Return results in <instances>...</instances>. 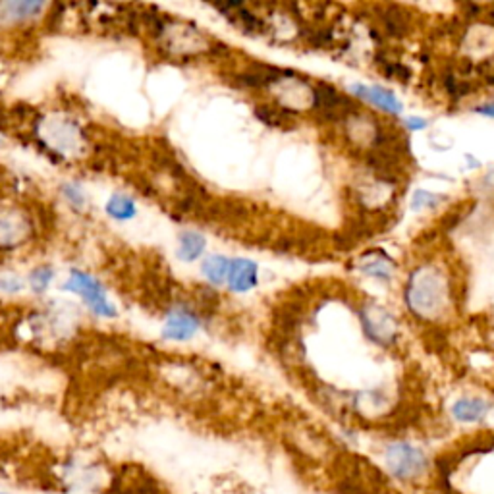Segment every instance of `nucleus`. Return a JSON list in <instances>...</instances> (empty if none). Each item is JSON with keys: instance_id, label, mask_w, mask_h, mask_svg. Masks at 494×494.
I'll return each instance as SVG.
<instances>
[{"instance_id": "f257e3e1", "label": "nucleus", "mask_w": 494, "mask_h": 494, "mask_svg": "<svg viewBox=\"0 0 494 494\" xmlns=\"http://www.w3.org/2000/svg\"><path fill=\"white\" fill-rule=\"evenodd\" d=\"M450 288L435 265H423L412 273L406 286L408 309L419 319H439L446 311Z\"/></svg>"}, {"instance_id": "f03ea898", "label": "nucleus", "mask_w": 494, "mask_h": 494, "mask_svg": "<svg viewBox=\"0 0 494 494\" xmlns=\"http://www.w3.org/2000/svg\"><path fill=\"white\" fill-rule=\"evenodd\" d=\"M384 470L396 483L417 485L431 471V458L410 441L388 442L383 452Z\"/></svg>"}, {"instance_id": "7ed1b4c3", "label": "nucleus", "mask_w": 494, "mask_h": 494, "mask_svg": "<svg viewBox=\"0 0 494 494\" xmlns=\"http://www.w3.org/2000/svg\"><path fill=\"white\" fill-rule=\"evenodd\" d=\"M63 290L78 295L95 317L101 319L118 317V307L109 299L107 288H104L102 282L92 273L73 268V271H70L66 282L63 284Z\"/></svg>"}, {"instance_id": "20e7f679", "label": "nucleus", "mask_w": 494, "mask_h": 494, "mask_svg": "<svg viewBox=\"0 0 494 494\" xmlns=\"http://www.w3.org/2000/svg\"><path fill=\"white\" fill-rule=\"evenodd\" d=\"M315 118L324 124H340L359 112V109L350 99V95H342L331 83L319 82L311 92V107Z\"/></svg>"}, {"instance_id": "39448f33", "label": "nucleus", "mask_w": 494, "mask_h": 494, "mask_svg": "<svg viewBox=\"0 0 494 494\" xmlns=\"http://www.w3.org/2000/svg\"><path fill=\"white\" fill-rule=\"evenodd\" d=\"M294 76H295V72H292V70H282L276 66L256 63V64L247 66V70L237 73V85L247 87V89H266V87H275L278 83H284Z\"/></svg>"}, {"instance_id": "423d86ee", "label": "nucleus", "mask_w": 494, "mask_h": 494, "mask_svg": "<svg viewBox=\"0 0 494 494\" xmlns=\"http://www.w3.org/2000/svg\"><path fill=\"white\" fill-rule=\"evenodd\" d=\"M365 334L381 346H391L396 340V321L383 307H365L362 311Z\"/></svg>"}, {"instance_id": "0eeeda50", "label": "nucleus", "mask_w": 494, "mask_h": 494, "mask_svg": "<svg viewBox=\"0 0 494 494\" xmlns=\"http://www.w3.org/2000/svg\"><path fill=\"white\" fill-rule=\"evenodd\" d=\"M199 317L188 307L170 309L167 321L162 326V338L169 342H186L199 331Z\"/></svg>"}, {"instance_id": "6e6552de", "label": "nucleus", "mask_w": 494, "mask_h": 494, "mask_svg": "<svg viewBox=\"0 0 494 494\" xmlns=\"http://www.w3.org/2000/svg\"><path fill=\"white\" fill-rule=\"evenodd\" d=\"M47 10V5L37 0H12V3H0V25H18L39 18Z\"/></svg>"}, {"instance_id": "1a4fd4ad", "label": "nucleus", "mask_w": 494, "mask_h": 494, "mask_svg": "<svg viewBox=\"0 0 494 494\" xmlns=\"http://www.w3.org/2000/svg\"><path fill=\"white\" fill-rule=\"evenodd\" d=\"M350 93L357 99H363L371 104H375V107H379L381 111L388 112V114H402L403 107H402V102L398 101V97L392 93V92H388V89L384 87H379V85H373V87H367V85H352L350 87Z\"/></svg>"}, {"instance_id": "9d476101", "label": "nucleus", "mask_w": 494, "mask_h": 494, "mask_svg": "<svg viewBox=\"0 0 494 494\" xmlns=\"http://www.w3.org/2000/svg\"><path fill=\"white\" fill-rule=\"evenodd\" d=\"M29 236V222L16 213L0 215V249H14Z\"/></svg>"}, {"instance_id": "9b49d317", "label": "nucleus", "mask_w": 494, "mask_h": 494, "mask_svg": "<svg viewBox=\"0 0 494 494\" xmlns=\"http://www.w3.org/2000/svg\"><path fill=\"white\" fill-rule=\"evenodd\" d=\"M257 275H259V268L253 261L234 259L230 263V273H228L227 284L232 292L242 294L257 286Z\"/></svg>"}, {"instance_id": "f8f14e48", "label": "nucleus", "mask_w": 494, "mask_h": 494, "mask_svg": "<svg viewBox=\"0 0 494 494\" xmlns=\"http://www.w3.org/2000/svg\"><path fill=\"white\" fill-rule=\"evenodd\" d=\"M256 118L261 120L265 126L273 128H294L295 124V112L282 107L280 102H268V104H257L256 107Z\"/></svg>"}, {"instance_id": "ddd939ff", "label": "nucleus", "mask_w": 494, "mask_h": 494, "mask_svg": "<svg viewBox=\"0 0 494 494\" xmlns=\"http://www.w3.org/2000/svg\"><path fill=\"white\" fill-rule=\"evenodd\" d=\"M490 406L481 398H460L452 406V417L458 423H479L487 417Z\"/></svg>"}, {"instance_id": "4468645a", "label": "nucleus", "mask_w": 494, "mask_h": 494, "mask_svg": "<svg viewBox=\"0 0 494 494\" xmlns=\"http://www.w3.org/2000/svg\"><path fill=\"white\" fill-rule=\"evenodd\" d=\"M104 213L111 220L116 222H130L138 217V203L126 193H112L104 203Z\"/></svg>"}, {"instance_id": "2eb2a0df", "label": "nucleus", "mask_w": 494, "mask_h": 494, "mask_svg": "<svg viewBox=\"0 0 494 494\" xmlns=\"http://www.w3.org/2000/svg\"><path fill=\"white\" fill-rule=\"evenodd\" d=\"M207 247V239L203 234L186 230L178 237V259L184 263L198 261Z\"/></svg>"}, {"instance_id": "dca6fc26", "label": "nucleus", "mask_w": 494, "mask_h": 494, "mask_svg": "<svg viewBox=\"0 0 494 494\" xmlns=\"http://www.w3.org/2000/svg\"><path fill=\"white\" fill-rule=\"evenodd\" d=\"M381 22L386 35L402 39L410 34V16L400 6H386L381 12Z\"/></svg>"}, {"instance_id": "f3484780", "label": "nucleus", "mask_w": 494, "mask_h": 494, "mask_svg": "<svg viewBox=\"0 0 494 494\" xmlns=\"http://www.w3.org/2000/svg\"><path fill=\"white\" fill-rule=\"evenodd\" d=\"M230 259L228 257H222V256H211L208 259L203 261L201 265V273L203 276L215 284V286H220V284H224L228 280V273H230Z\"/></svg>"}, {"instance_id": "a211bd4d", "label": "nucleus", "mask_w": 494, "mask_h": 494, "mask_svg": "<svg viewBox=\"0 0 494 494\" xmlns=\"http://www.w3.org/2000/svg\"><path fill=\"white\" fill-rule=\"evenodd\" d=\"M54 278H56V273H54L53 265L43 263V265H37L34 268V271L29 273L27 286H29V290H32L35 295H43V294L49 292V288H51V284L54 282Z\"/></svg>"}, {"instance_id": "6ab92c4d", "label": "nucleus", "mask_w": 494, "mask_h": 494, "mask_svg": "<svg viewBox=\"0 0 494 494\" xmlns=\"http://www.w3.org/2000/svg\"><path fill=\"white\" fill-rule=\"evenodd\" d=\"M442 83H444L448 97H450L452 101H461V99H466V97H470L473 93L471 82L463 80L461 76H458L456 72H446Z\"/></svg>"}, {"instance_id": "aec40b11", "label": "nucleus", "mask_w": 494, "mask_h": 494, "mask_svg": "<svg viewBox=\"0 0 494 494\" xmlns=\"http://www.w3.org/2000/svg\"><path fill=\"white\" fill-rule=\"evenodd\" d=\"M60 193H63L64 201L73 208V211H83L87 207V193L78 182H64L60 186Z\"/></svg>"}, {"instance_id": "412c9836", "label": "nucleus", "mask_w": 494, "mask_h": 494, "mask_svg": "<svg viewBox=\"0 0 494 494\" xmlns=\"http://www.w3.org/2000/svg\"><path fill=\"white\" fill-rule=\"evenodd\" d=\"M377 60L381 63V68L384 72V76L388 80H398V82H408L412 72L410 68L403 66L402 63H398V60H392V58H386V56H377Z\"/></svg>"}, {"instance_id": "4be33fe9", "label": "nucleus", "mask_w": 494, "mask_h": 494, "mask_svg": "<svg viewBox=\"0 0 494 494\" xmlns=\"http://www.w3.org/2000/svg\"><path fill=\"white\" fill-rule=\"evenodd\" d=\"M442 201L441 196H435V193L431 191H423L419 189L413 193V199H412V208L413 211H419V208H435L439 207Z\"/></svg>"}, {"instance_id": "5701e85b", "label": "nucleus", "mask_w": 494, "mask_h": 494, "mask_svg": "<svg viewBox=\"0 0 494 494\" xmlns=\"http://www.w3.org/2000/svg\"><path fill=\"white\" fill-rule=\"evenodd\" d=\"M362 271L365 275L381 278L384 282L391 280V265H388V261H383V259H373L367 265H362Z\"/></svg>"}, {"instance_id": "b1692460", "label": "nucleus", "mask_w": 494, "mask_h": 494, "mask_svg": "<svg viewBox=\"0 0 494 494\" xmlns=\"http://www.w3.org/2000/svg\"><path fill=\"white\" fill-rule=\"evenodd\" d=\"M25 288V280L18 275H5L0 276V292L3 294H20Z\"/></svg>"}, {"instance_id": "393cba45", "label": "nucleus", "mask_w": 494, "mask_h": 494, "mask_svg": "<svg viewBox=\"0 0 494 494\" xmlns=\"http://www.w3.org/2000/svg\"><path fill=\"white\" fill-rule=\"evenodd\" d=\"M406 128H408L410 131H421V130L427 128V120L419 118V116H410V118L406 120Z\"/></svg>"}, {"instance_id": "a878e982", "label": "nucleus", "mask_w": 494, "mask_h": 494, "mask_svg": "<svg viewBox=\"0 0 494 494\" xmlns=\"http://www.w3.org/2000/svg\"><path fill=\"white\" fill-rule=\"evenodd\" d=\"M477 114H483V116H489V118H494V102H487V104H481V107L475 109Z\"/></svg>"}, {"instance_id": "bb28decb", "label": "nucleus", "mask_w": 494, "mask_h": 494, "mask_svg": "<svg viewBox=\"0 0 494 494\" xmlns=\"http://www.w3.org/2000/svg\"><path fill=\"white\" fill-rule=\"evenodd\" d=\"M0 147H3V138H0Z\"/></svg>"}, {"instance_id": "cd10ccee", "label": "nucleus", "mask_w": 494, "mask_h": 494, "mask_svg": "<svg viewBox=\"0 0 494 494\" xmlns=\"http://www.w3.org/2000/svg\"><path fill=\"white\" fill-rule=\"evenodd\" d=\"M0 494H6V492H0Z\"/></svg>"}]
</instances>
